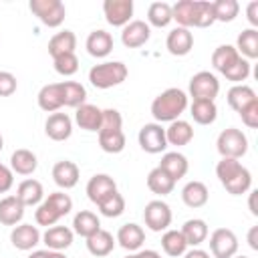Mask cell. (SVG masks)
<instances>
[{"mask_svg": "<svg viewBox=\"0 0 258 258\" xmlns=\"http://www.w3.org/2000/svg\"><path fill=\"white\" fill-rule=\"evenodd\" d=\"M38 107L46 113H56L60 107H64V99H62V85L60 83H50L44 85L38 91Z\"/></svg>", "mask_w": 258, "mask_h": 258, "instance_id": "cell-18", "label": "cell"}, {"mask_svg": "<svg viewBox=\"0 0 258 258\" xmlns=\"http://www.w3.org/2000/svg\"><path fill=\"white\" fill-rule=\"evenodd\" d=\"M87 52L95 58H105L111 50H113V36L107 32V30H93L89 36H87Z\"/></svg>", "mask_w": 258, "mask_h": 258, "instance_id": "cell-22", "label": "cell"}, {"mask_svg": "<svg viewBox=\"0 0 258 258\" xmlns=\"http://www.w3.org/2000/svg\"><path fill=\"white\" fill-rule=\"evenodd\" d=\"M79 167L75 161H69V159H62V161H56L52 165V179L54 183L60 187V189H71L79 183Z\"/></svg>", "mask_w": 258, "mask_h": 258, "instance_id": "cell-15", "label": "cell"}, {"mask_svg": "<svg viewBox=\"0 0 258 258\" xmlns=\"http://www.w3.org/2000/svg\"><path fill=\"white\" fill-rule=\"evenodd\" d=\"M246 14H248V22L252 24V28L258 26V2H256V0H252V2L248 4Z\"/></svg>", "mask_w": 258, "mask_h": 258, "instance_id": "cell-53", "label": "cell"}, {"mask_svg": "<svg viewBox=\"0 0 258 258\" xmlns=\"http://www.w3.org/2000/svg\"><path fill=\"white\" fill-rule=\"evenodd\" d=\"M28 8L48 28L60 26L64 22V16H67V8L60 0H30Z\"/></svg>", "mask_w": 258, "mask_h": 258, "instance_id": "cell-5", "label": "cell"}, {"mask_svg": "<svg viewBox=\"0 0 258 258\" xmlns=\"http://www.w3.org/2000/svg\"><path fill=\"white\" fill-rule=\"evenodd\" d=\"M171 16L181 28L194 26V0H179L171 6Z\"/></svg>", "mask_w": 258, "mask_h": 258, "instance_id": "cell-43", "label": "cell"}, {"mask_svg": "<svg viewBox=\"0 0 258 258\" xmlns=\"http://www.w3.org/2000/svg\"><path fill=\"white\" fill-rule=\"evenodd\" d=\"M256 194H258V191H250V200H248L250 212H252L254 216H258V210H256Z\"/></svg>", "mask_w": 258, "mask_h": 258, "instance_id": "cell-57", "label": "cell"}, {"mask_svg": "<svg viewBox=\"0 0 258 258\" xmlns=\"http://www.w3.org/2000/svg\"><path fill=\"white\" fill-rule=\"evenodd\" d=\"M18 81L10 71H0V97H10L16 93Z\"/></svg>", "mask_w": 258, "mask_h": 258, "instance_id": "cell-51", "label": "cell"}, {"mask_svg": "<svg viewBox=\"0 0 258 258\" xmlns=\"http://www.w3.org/2000/svg\"><path fill=\"white\" fill-rule=\"evenodd\" d=\"M123 127V117L117 109H103V121L99 131H109V129H121Z\"/></svg>", "mask_w": 258, "mask_h": 258, "instance_id": "cell-49", "label": "cell"}, {"mask_svg": "<svg viewBox=\"0 0 258 258\" xmlns=\"http://www.w3.org/2000/svg\"><path fill=\"white\" fill-rule=\"evenodd\" d=\"M238 54L246 60L250 58H258V30L256 28H246L238 34V40H236V46Z\"/></svg>", "mask_w": 258, "mask_h": 258, "instance_id": "cell-32", "label": "cell"}, {"mask_svg": "<svg viewBox=\"0 0 258 258\" xmlns=\"http://www.w3.org/2000/svg\"><path fill=\"white\" fill-rule=\"evenodd\" d=\"M240 58L238 50L232 44H220L214 52H212V64L218 73H224L228 67H232L236 60Z\"/></svg>", "mask_w": 258, "mask_h": 258, "instance_id": "cell-39", "label": "cell"}, {"mask_svg": "<svg viewBox=\"0 0 258 258\" xmlns=\"http://www.w3.org/2000/svg\"><path fill=\"white\" fill-rule=\"evenodd\" d=\"M36 167H38V159L30 149L20 147L10 155V169L18 175H32Z\"/></svg>", "mask_w": 258, "mask_h": 258, "instance_id": "cell-25", "label": "cell"}, {"mask_svg": "<svg viewBox=\"0 0 258 258\" xmlns=\"http://www.w3.org/2000/svg\"><path fill=\"white\" fill-rule=\"evenodd\" d=\"M179 232L183 234L187 246L198 248V246H200L202 242H206V238H208V224H206L202 218H191V220H187V222L181 226Z\"/></svg>", "mask_w": 258, "mask_h": 258, "instance_id": "cell-33", "label": "cell"}, {"mask_svg": "<svg viewBox=\"0 0 258 258\" xmlns=\"http://www.w3.org/2000/svg\"><path fill=\"white\" fill-rule=\"evenodd\" d=\"M189 115L200 125H212L218 117V107L214 101H194L189 107Z\"/></svg>", "mask_w": 258, "mask_h": 258, "instance_id": "cell-36", "label": "cell"}, {"mask_svg": "<svg viewBox=\"0 0 258 258\" xmlns=\"http://www.w3.org/2000/svg\"><path fill=\"white\" fill-rule=\"evenodd\" d=\"M216 22L210 0H194V28H208Z\"/></svg>", "mask_w": 258, "mask_h": 258, "instance_id": "cell-42", "label": "cell"}, {"mask_svg": "<svg viewBox=\"0 0 258 258\" xmlns=\"http://www.w3.org/2000/svg\"><path fill=\"white\" fill-rule=\"evenodd\" d=\"M52 62H54V71L58 75H62V77H71V75H75L79 71V58H77L75 52L60 54V56L52 58Z\"/></svg>", "mask_w": 258, "mask_h": 258, "instance_id": "cell-47", "label": "cell"}, {"mask_svg": "<svg viewBox=\"0 0 258 258\" xmlns=\"http://www.w3.org/2000/svg\"><path fill=\"white\" fill-rule=\"evenodd\" d=\"M40 240H42V236H40L38 228L32 226V224H18V226H14L12 232H10V242H12V246H14L16 250H22V252L32 250L36 244H40Z\"/></svg>", "mask_w": 258, "mask_h": 258, "instance_id": "cell-12", "label": "cell"}, {"mask_svg": "<svg viewBox=\"0 0 258 258\" xmlns=\"http://www.w3.org/2000/svg\"><path fill=\"white\" fill-rule=\"evenodd\" d=\"M125 258H161V254L155 250H137V252L127 254Z\"/></svg>", "mask_w": 258, "mask_h": 258, "instance_id": "cell-54", "label": "cell"}, {"mask_svg": "<svg viewBox=\"0 0 258 258\" xmlns=\"http://www.w3.org/2000/svg\"><path fill=\"white\" fill-rule=\"evenodd\" d=\"M147 187H149L153 194H157V196H167V194L173 191L175 181L157 165V167H153V169L147 173Z\"/></svg>", "mask_w": 258, "mask_h": 258, "instance_id": "cell-34", "label": "cell"}, {"mask_svg": "<svg viewBox=\"0 0 258 258\" xmlns=\"http://www.w3.org/2000/svg\"><path fill=\"white\" fill-rule=\"evenodd\" d=\"M127 75H129V71H127L125 62H121V60H107V62L95 64L89 71V81H91V85L95 89H111V87L121 85L127 79Z\"/></svg>", "mask_w": 258, "mask_h": 258, "instance_id": "cell-3", "label": "cell"}, {"mask_svg": "<svg viewBox=\"0 0 258 258\" xmlns=\"http://www.w3.org/2000/svg\"><path fill=\"white\" fill-rule=\"evenodd\" d=\"M99 212L105 216V218H119L123 212H125V198L115 189L111 191L107 198H103L99 204H97Z\"/></svg>", "mask_w": 258, "mask_h": 258, "instance_id": "cell-41", "label": "cell"}, {"mask_svg": "<svg viewBox=\"0 0 258 258\" xmlns=\"http://www.w3.org/2000/svg\"><path fill=\"white\" fill-rule=\"evenodd\" d=\"M60 218H62V216L56 212V208H54L48 200H42V202L38 204L36 212H34V220H36V224H38V226H46V228L54 226Z\"/></svg>", "mask_w": 258, "mask_h": 258, "instance_id": "cell-45", "label": "cell"}, {"mask_svg": "<svg viewBox=\"0 0 258 258\" xmlns=\"http://www.w3.org/2000/svg\"><path fill=\"white\" fill-rule=\"evenodd\" d=\"M238 115H240V119H242V123H244L246 127L256 129V127H258V99L252 101L248 107H244Z\"/></svg>", "mask_w": 258, "mask_h": 258, "instance_id": "cell-50", "label": "cell"}, {"mask_svg": "<svg viewBox=\"0 0 258 258\" xmlns=\"http://www.w3.org/2000/svg\"><path fill=\"white\" fill-rule=\"evenodd\" d=\"M151 36V28L145 20H131L121 30V42L127 48H139L143 46Z\"/></svg>", "mask_w": 258, "mask_h": 258, "instance_id": "cell-11", "label": "cell"}, {"mask_svg": "<svg viewBox=\"0 0 258 258\" xmlns=\"http://www.w3.org/2000/svg\"><path fill=\"white\" fill-rule=\"evenodd\" d=\"M212 6H214V18L220 22H232L240 12V4L236 0H216L212 2Z\"/></svg>", "mask_w": 258, "mask_h": 258, "instance_id": "cell-44", "label": "cell"}, {"mask_svg": "<svg viewBox=\"0 0 258 258\" xmlns=\"http://www.w3.org/2000/svg\"><path fill=\"white\" fill-rule=\"evenodd\" d=\"M165 46H167V50H169L173 56H185V54L194 48V34L189 32V28L175 26L173 30L167 32Z\"/></svg>", "mask_w": 258, "mask_h": 258, "instance_id": "cell-14", "label": "cell"}, {"mask_svg": "<svg viewBox=\"0 0 258 258\" xmlns=\"http://www.w3.org/2000/svg\"><path fill=\"white\" fill-rule=\"evenodd\" d=\"M220 93V81L210 71H200L189 79V95L194 101H214Z\"/></svg>", "mask_w": 258, "mask_h": 258, "instance_id": "cell-6", "label": "cell"}, {"mask_svg": "<svg viewBox=\"0 0 258 258\" xmlns=\"http://www.w3.org/2000/svg\"><path fill=\"white\" fill-rule=\"evenodd\" d=\"M210 252L214 258H232L238 252V238L230 228H216L210 236Z\"/></svg>", "mask_w": 258, "mask_h": 258, "instance_id": "cell-9", "label": "cell"}, {"mask_svg": "<svg viewBox=\"0 0 258 258\" xmlns=\"http://www.w3.org/2000/svg\"><path fill=\"white\" fill-rule=\"evenodd\" d=\"M75 48H77V36L73 30H60L48 40V54L52 58L60 54H71L75 52Z\"/></svg>", "mask_w": 258, "mask_h": 258, "instance_id": "cell-28", "label": "cell"}, {"mask_svg": "<svg viewBox=\"0 0 258 258\" xmlns=\"http://www.w3.org/2000/svg\"><path fill=\"white\" fill-rule=\"evenodd\" d=\"M165 139H167V145H175V147L187 145L194 139V127L183 119H175L165 129Z\"/></svg>", "mask_w": 258, "mask_h": 258, "instance_id": "cell-26", "label": "cell"}, {"mask_svg": "<svg viewBox=\"0 0 258 258\" xmlns=\"http://www.w3.org/2000/svg\"><path fill=\"white\" fill-rule=\"evenodd\" d=\"M159 167H161L173 181H177V179H181V177L187 173L189 163H187V157H185L183 153H179V151H167V153L161 155Z\"/></svg>", "mask_w": 258, "mask_h": 258, "instance_id": "cell-21", "label": "cell"}, {"mask_svg": "<svg viewBox=\"0 0 258 258\" xmlns=\"http://www.w3.org/2000/svg\"><path fill=\"white\" fill-rule=\"evenodd\" d=\"M115 242H119V246L129 250V252H137L141 248V244L145 242V232H143V228L139 224L129 222V224H123L117 230Z\"/></svg>", "mask_w": 258, "mask_h": 258, "instance_id": "cell-16", "label": "cell"}, {"mask_svg": "<svg viewBox=\"0 0 258 258\" xmlns=\"http://www.w3.org/2000/svg\"><path fill=\"white\" fill-rule=\"evenodd\" d=\"M183 258H210V252H206L202 248H191V250H185Z\"/></svg>", "mask_w": 258, "mask_h": 258, "instance_id": "cell-56", "label": "cell"}, {"mask_svg": "<svg viewBox=\"0 0 258 258\" xmlns=\"http://www.w3.org/2000/svg\"><path fill=\"white\" fill-rule=\"evenodd\" d=\"M216 149L222 157H232V159H240L242 155H246L248 151V137L242 129L236 127H228L224 129L218 139H216Z\"/></svg>", "mask_w": 258, "mask_h": 258, "instance_id": "cell-4", "label": "cell"}, {"mask_svg": "<svg viewBox=\"0 0 258 258\" xmlns=\"http://www.w3.org/2000/svg\"><path fill=\"white\" fill-rule=\"evenodd\" d=\"M99 145L105 153H121L125 149V133L121 129L99 131Z\"/></svg>", "mask_w": 258, "mask_h": 258, "instance_id": "cell-37", "label": "cell"}, {"mask_svg": "<svg viewBox=\"0 0 258 258\" xmlns=\"http://www.w3.org/2000/svg\"><path fill=\"white\" fill-rule=\"evenodd\" d=\"M185 109H187V95H185V91H181L177 87L165 89L151 103V115L155 117V121L159 125L179 119V115Z\"/></svg>", "mask_w": 258, "mask_h": 258, "instance_id": "cell-2", "label": "cell"}, {"mask_svg": "<svg viewBox=\"0 0 258 258\" xmlns=\"http://www.w3.org/2000/svg\"><path fill=\"white\" fill-rule=\"evenodd\" d=\"M208 198H210V191H208L206 183L198 181V179L187 181L181 189V200L187 208H202L208 204Z\"/></svg>", "mask_w": 258, "mask_h": 258, "instance_id": "cell-27", "label": "cell"}, {"mask_svg": "<svg viewBox=\"0 0 258 258\" xmlns=\"http://www.w3.org/2000/svg\"><path fill=\"white\" fill-rule=\"evenodd\" d=\"M137 141L141 145V149L145 153H161L165 151L167 147V139H165V129L159 125V123H145L141 129H139V135H137Z\"/></svg>", "mask_w": 258, "mask_h": 258, "instance_id": "cell-8", "label": "cell"}, {"mask_svg": "<svg viewBox=\"0 0 258 258\" xmlns=\"http://www.w3.org/2000/svg\"><path fill=\"white\" fill-rule=\"evenodd\" d=\"M113 248H115V238H113L111 232H107L103 228L87 238V250L93 256H99V258L101 256H109L113 252Z\"/></svg>", "mask_w": 258, "mask_h": 258, "instance_id": "cell-29", "label": "cell"}, {"mask_svg": "<svg viewBox=\"0 0 258 258\" xmlns=\"http://www.w3.org/2000/svg\"><path fill=\"white\" fill-rule=\"evenodd\" d=\"M171 208L163 202V200H151L145 204V210H143V220H145V226L151 230V232H163L169 228L171 224Z\"/></svg>", "mask_w": 258, "mask_h": 258, "instance_id": "cell-7", "label": "cell"}, {"mask_svg": "<svg viewBox=\"0 0 258 258\" xmlns=\"http://www.w3.org/2000/svg\"><path fill=\"white\" fill-rule=\"evenodd\" d=\"M12 185H14V171L8 165L0 163V194L10 191Z\"/></svg>", "mask_w": 258, "mask_h": 258, "instance_id": "cell-52", "label": "cell"}, {"mask_svg": "<svg viewBox=\"0 0 258 258\" xmlns=\"http://www.w3.org/2000/svg\"><path fill=\"white\" fill-rule=\"evenodd\" d=\"M216 175L220 183L226 187V191L232 196H242L252 185V173L248 171V167H244L238 159H232V157H222L218 161Z\"/></svg>", "mask_w": 258, "mask_h": 258, "instance_id": "cell-1", "label": "cell"}, {"mask_svg": "<svg viewBox=\"0 0 258 258\" xmlns=\"http://www.w3.org/2000/svg\"><path fill=\"white\" fill-rule=\"evenodd\" d=\"M97 230H101V222L97 218V214H93L91 210H81L75 214L73 218V232L83 236V238H89L93 236Z\"/></svg>", "mask_w": 258, "mask_h": 258, "instance_id": "cell-30", "label": "cell"}, {"mask_svg": "<svg viewBox=\"0 0 258 258\" xmlns=\"http://www.w3.org/2000/svg\"><path fill=\"white\" fill-rule=\"evenodd\" d=\"M161 248L167 256H183L185 250H187V242L183 238V234L179 230H165L163 236H161Z\"/></svg>", "mask_w": 258, "mask_h": 258, "instance_id": "cell-35", "label": "cell"}, {"mask_svg": "<svg viewBox=\"0 0 258 258\" xmlns=\"http://www.w3.org/2000/svg\"><path fill=\"white\" fill-rule=\"evenodd\" d=\"M228 81H232V83H236V85H240L242 81H246L248 77H250V60H246V58H238L232 67H228L224 73H222Z\"/></svg>", "mask_w": 258, "mask_h": 258, "instance_id": "cell-46", "label": "cell"}, {"mask_svg": "<svg viewBox=\"0 0 258 258\" xmlns=\"http://www.w3.org/2000/svg\"><path fill=\"white\" fill-rule=\"evenodd\" d=\"M248 246L252 250H258V226H252L248 232Z\"/></svg>", "mask_w": 258, "mask_h": 258, "instance_id": "cell-55", "label": "cell"}, {"mask_svg": "<svg viewBox=\"0 0 258 258\" xmlns=\"http://www.w3.org/2000/svg\"><path fill=\"white\" fill-rule=\"evenodd\" d=\"M258 97H256V93H254V89L252 87H248V85H244V83H240V85H234L230 91H228V95H226V101H228V105L236 111V113H240L244 107H248L252 101H256Z\"/></svg>", "mask_w": 258, "mask_h": 258, "instance_id": "cell-31", "label": "cell"}, {"mask_svg": "<svg viewBox=\"0 0 258 258\" xmlns=\"http://www.w3.org/2000/svg\"><path fill=\"white\" fill-rule=\"evenodd\" d=\"M46 200L56 208V212H58L60 216H67V214H71V210H73V200H71V196L64 194V191H54V194H50Z\"/></svg>", "mask_w": 258, "mask_h": 258, "instance_id": "cell-48", "label": "cell"}, {"mask_svg": "<svg viewBox=\"0 0 258 258\" xmlns=\"http://www.w3.org/2000/svg\"><path fill=\"white\" fill-rule=\"evenodd\" d=\"M173 20L171 16V4L167 2H153L147 8V22L157 28H165Z\"/></svg>", "mask_w": 258, "mask_h": 258, "instance_id": "cell-38", "label": "cell"}, {"mask_svg": "<svg viewBox=\"0 0 258 258\" xmlns=\"http://www.w3.org/2000/svg\"><path fill=\"white\" fill-rule=\"evenodd\" d=\"M24 218V206L16 196H4L0 200V224L16 226Z\"/></svg>", "mask_w": 258, "mask_h": 258, "instance_id": "cell-24", "label": "cell"}, {"mask_svg": "<svg viewBox=\"0 0 258 258\" xmlns=\"http://www.w3.org/2000/svg\"><path fill=\"white\" fill-rule=\"evenodd\" d=\"M103 12L111 26H125L133 16V0H105Z\"/></svg>", "mask_w": 258, "mask_h": 258, "instance_id": "cell-10", "label": "cell"}, {"mask_svg": "<svg viewBox=\"0 0 258 258\" xmlns=\"http://www.w3.org/2000/svg\"><path fill=\"white\" fill-rule=\"evenodd\" d=\"M73 238H75V232L67 226H50L42 234V242L46 244V250H54V252L67 250L73 244Z\"/></svg>", "mask_w": 258, "mask_h": 258, "instance_id": "cell-17", "label": "cell"}, {"mask_svg": "<svg viewBox=\"0 0 258 258\" xmlns=\"http://www.w3.org/2000/svg\"><path fill=\"white\" fill-rule=\"evenodd\" d=\"M232 258H248V256H232Z\"/></svg>", "mask_w": 258, "mask_h": 258, "instance_id": "cell-61", "label": "cell"}, {"mask_svg": "<svg viewBox=\"0 0 258 258\" xmlns=\"http://www.w3.org/2000/svg\"><path fill=\"white\" fill-rule=\"evenodd\" d=\"M50 250H32V254H28V258H48Z\"/></svg>", "mask_w": 258, "mask_h": 258, "instance_id": "cell-58", "label": "cell"}, {"mask_svg": "<svg viewBox=\"0 0 258 258\" xmlns=\"http://www.w3.org/2000/svg\"><path fill=\"white\" fill-rule=\"evenodd\" d=\"M44 133L52 141H67L73 135V119L67 113H52L44 123Z\"/></svg>", "mask_w": 258, "mask_h": 258, "instance_id": "cell-13", "label": "cell"}, {"mask_svg": "<svg viewBox=\"0 0 258 258\" xmlns=\"http://www.w3.org/2000/svg\"><path fill=\"white\" fill-rule=\"evenodd\" d=\"M16 198L22 202L24 208L26 206H38L42 202V198H44V187H42V183L38 179L28 177V179H24V181L18 183Z\"/></svg>", "mask_w": 258, "mask_h": 258, "instance_id": "cell-23", "label": "cell"}, {"mask_svg": "<svg viewBox=\"0 0 258 258\" xmlns=\"http://www.w3.org/2000/svg\"><path fill=\"white\" fill-rule=\"evenodd\" d=\"M117 189V183L111 175L107 173H95L89 181H87V198L93 204H99L103 198H107L111 191Z\"/></svg>", "mask_w": 258, "mask_h": 258, "instance_id": "cell-19", "label": "cell"}, {"mask_svg": "<svg viewBox=\"0 0 258 258\" xmlns=\"http://www.w3.org/2000/svg\"><path fill=\"white\" fill-rule=\"evenodd\" d=\"M2 147H4V137L0 135V151H2Z\"/></svg>", "mask_w": 258, "mask_h": 258, "instance_id": "cell-60", "label": "cell"}, {"mask_svg": "<svg viewBox=\"0 0 258 258\" xmlns=\"http://www.w3.org/2000/svg\"><path fill=\"white\" fill-rule=\"evenodd\" d=\"M62 99H64V107H81L87 99V89L77 83V81H62Z\"/></svg>", "mask_w": 258, "mask_h": 258, "instance_id": "cell-40", "label": "cell"}, {"mask_svg": "<svg viewBox=\"0 0 258 258\" xmlns=\"http://www.w3.org/2000/svg\"><path fill=\"white\" fill-rule=\"evenodd\" d=\"M75 121H77V125L81 129H85V131H97L99 133L101 121H103V109H99L97 105H91V103H83L75 111Z\"/></svg>", "mask_w": 258, "mask_h": 258, "instance_id": "cell-20", "label": "cell"}, {"mask_svg": "<svg viewBox=\"0 0 258 258\" xmlns=\"http://www.w3.org/2000/svg\"><path fill=\"white\" fill-rule=\"evenodd\" d=\"M48 258H67V256H64V252H54V250H50Z\"/></svg>", "mask_w": 258, "mask_h": 258, "instance_id": "cell-59", "label": "cell"}]
</instances>
